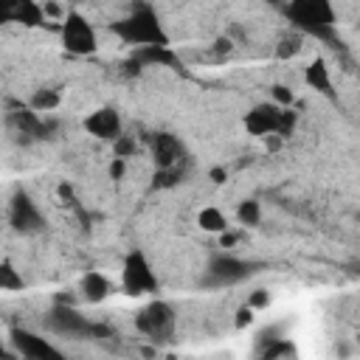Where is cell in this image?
Masks as SVG:
<instances>
[{
    "instance_id": "obj_1",
    "label": "cell",
    "mask_w": 360,
    "mask_h": 360,
    "mask_svg": "<svg viewBox=\"0 0 360 360\" xmlns=\"http://www.w3.org/2000/svg\"><path fill=\"white\" fill-rule=\"evenodd\" d=\"M110 31L127 42V45H135V48H143V45H169V34L163 28V22L158 20L155 8L152 6H138L132 8L127 17L115 20L110 25Z\"/></svg>"
},
{
    "instance_id": "obj_2",
    "label": "cell",
    "mask_w": 360,
    "mask_h": 360,
    "mask_svg": "<svg viewBox=\"0 0 360 360\" xmlns=\"http://www.w3.org/2000/svg\"><path fill=\"white\" fill-rule=\"evenodd\" d=\"M284 14L290 22L309 37L318 39H332L335 37V6L332 0H287Z\"/></svg>"
},
{
    "instance_id": "obj_3",
    "label": "cell",
    "mask_w": 360,
    "mask_h": 360,
    "mask_svg": "<svg viewBox=\"0 0 360 360\" xmlns=\"http://www.w3.org/2000/svg\"><path fill=\"white\" fill-rule=\"evenodd\" d=\"M45 329L59 335V338H73V340H84V338H110L107 326L93 323L90 318H84L73 304L68 301H56L51 307V312L45 315Z\"/></svg>"
},
{
    "instance_id": "obj_4",
    "label": "cell",
    "mask_w": 360,
    "mask_h": 360,
    "mask_svg": "<svg viewBox=\"0 0 360 360\" xmlns=\"http://www.w3.org/2000/svg\"><path fill=\"white\" fill-rule=\"evenodd\" d=\"M295 121L298 118H295L292 107H278L273 101H262V104H256L245 115V129L253 138H264V135H281V138H287V135H292Z\"/></svg>"
},
{
    "instance_id": "obj_5",
    "label": "cell",
    "mask_w": 360,
    "mask_h": 360,
    "mask_svg": "<svg viewBox=\"0 0 360 360\" xmlns=\"http://www.w3.org/2000/svg\"><path fill=\"white\" fill-rule=\"evenodd\" d=\"M135 329H138L146 340H152V343H166V340L174 338L177 312H174V307H172L169 301L155 298V301H149L146 307L138 309V315H135Z\"/></svg>"
},
{
    "instance_id": "obj_6",
    "label": "cell",
    "mask_w": 360,
    "mask_h": 360,
    "mask_svg": "<svg viewBox=\"0 0 360 360\" xmlns=\"http://www.w3.org/2000/svg\"><path fill=\"white\" fill-rule=\"evenodd\" d=\"M158 273L152 270V262L146 259L143 250H129L127 259H124V267H121V290L132 298H141V295H152L158 292Z\"/></svg>"
},
{
    "instance_id": "obj_7",
    "label": "cell",
    "mask_w": 360,
    "mask_h": 360,
    "mask_svg": "<svg viewBox=\"0 0 360 360\" xmlns=\"http://www.w3.org/2000/svg\"><path fill=\"white\" fill-rule=\"evenodd\" d=\"M59 37H62V48L68 53L76 56H90L98 48V37L96 28L87 22V17L82 11H68L59 22Z\"/></svg>"
},
{
    "instance_id": "obj_8",
    "label": "cell",
    "mask_w": 360,
    "mask_h": 360,
    "mask_svg": "<svg viewBox=\"0 0 360 360\" xmlns=\"http://www.w3.org/2000/svg\"><path fill=\"white\" fill-rule=\"evenodd\" d=\"M8 225L22 233V236H34L45 231V217L39 211V205L34 202V197L22 188H17L8 200Z\"/></svg>"
},
{
    "instance_id": "obj_9",
    "label": "cell",
    "mask_w": 360,
    "mask_h": 360,
    "mask_svg": "<svg viewBox=\"0 0 360 360\" xmlns=\"http://www.w3.org/2000/svg\"><path fill=\"white\" fill-rule=\"evenodd\" d=\"M253 273H256L253 262H245V259H239L233 253H219L205 267V284H211V287H231V284H239V281L250 278Z\"/></svg>"
},
{
    "instance_id": "obj_10",
    "label": "cell",
    "mask_w": 360,
    "mask_h": 360,
    "mask_svg": "<svg viewBox=\"0 0 360 360\" xmlns=\"http://www.w3.org/2000/svg\"><path fill=\"white\" fill-rule=\"evenodd\" d=\"M6 129L14 135V141H20L22 146H28V143L45 141L48 132L53 129V124L51 121H42L39 112H34L31 107H20V110H11L6 115Z\"/></svg>"
},
{
    "instance_id": "obj_11",
    "label": "cell",
    "mask_w": 360,
    "mask_h": 360,
    "mask_svg": "<svg viewBox=\"0 0 360 360\" xmlns=\"http://www.w3.org/2000/svg\"><path fill=\"white\" fill-rule=\"evenodd\" d=\"M8 340H11V354L28 357V360H59L62 357V352L48 338H42L31 329H22V326H14L8 332Z\"/></svg>"
},
{
    "instance_id": "obj_12",
    "label": "cell",
    "mask_w": 360,
    "mask_h": 360,
    "mask_svg": "<svg viewBox=\"0 0 360 360\" xmlns=\"http://www.w3.org/2000/svg\"><path fill=\"white\" fill-rule=\"evenodd\" d=\"M149 155L158 169H183L186 163V146L172 132H152L149 135Z\"/></svg>"
},
{
    "instance_id": "obj_13",
    "label": "cell",
    "mask_w": 360,
    "mask_h": 360,
    "mask_svg": "<svg viewBox=\"0 0 360 360\" xmlns=\"http://www.w3.org/2000/svg\"><path fill=\"white\" fill-rule=\"evenodd\" d=\"M25 25V28H37L45 22V11L37 0H0V25Z\"/></svg>"
},
{
    "instance_id": "obj_14",
    "label": "cell",
    "mask_w": 360,
    "mask_h": 360,
    "mask_svg": "<svg viewBox=\"0 0 360 360\" xmlns=\"http://www.w3.org/2000/svg\"><path fill=\"white\" fill-rule=\"evenodd\" d=\"M84 132L98 138V141H110L112 143L124 132V124H121V115L112 107H98L84 118Z\"/></svg>"
},
{
    "instance_id": "obj_15",
    "label": "cell",
    "mask_w": 360,
    "mask_h": 360,
    "mask_svg": "<svg viewBox=\"0 0 360 360\" xmlns=\"http://www.w3.org/2000/svg\"><path fill=\"white\" fill-rule=\"evenodd\" d=\"M304 82L307 87H312L315 93L326 96V98H338L335 90H332V73H329V65L323 56H315L307 68H304Z\"/></svg>"
},
{
    "instance_id": "obj_16",
    "label": "cell",
    "mask_w": 360,
    "mask_h": 360,
    "mask_svg": "<svg viewBox=\"0 0 360 360\" xmlns=\"http://www.w3.org/2000/svg\"><path fill=\"white\" fill-rule=\"evenodd\" d=\"M79 295L90 304H101L107 295H110V278L98 270H87L82 278H79Z\"/></svg>"
},
{
    "instance_id": "obj_17",
    "label": "cell",
    "mask_w": 360,
    "mask_h": 360,
    "mask_svg": "<svg viewBox=\"0 0 360 360\" xmlns=\"http://www.w3.org/2000/svg\"><path fill=\"white\" fill-rule=\"evenodd\" d=\"M132 59L138 65H177V56L172 53L169 45H143V48H135Z\"/></svg>"
},
{
    "instance_id": "obj_18",
    "label": "cell",
    "mask_w": 360,
    "mask_h": 360,
    "mask_svg": "<svg viewBox=\"0 0 360 360\" xmlns=\"http://www.w3.org/2000/svg\"><path fill=\"white\" fill-rule=\"evenodd\" d=\"M197 225H200L202 231H208V233H222L225 228H231L228 214H225L222 208H217V205H205V208H200V214H197Z\"/></svg>"
},
{
    "instance_id": "obj_19",
    "label": "cell",
    "mask_w": 360,
    "mask_h": 360,
    "mask_svg": "<svg viewBox=\"0 0 360 360\" xmlns=\"http://www.w3.org/2000/svg\"><path fill=\"white\" fill-rule=\"evenodd\" d=\"M22 287H25L22 273L14 267L11 259H3V262H0V290H3V292H17V290H22Z\"/></svg>"
},
{
    "instance_id": "obj_20",
    "label": "cell",
    "mask_w": 360,
    "mask_h": 360,
    "mask_svg": "<svg viewBox=\"0 0 360 360\" xmlns=\"http://www.w3.org/2000/svg\"><path fill=\"white\" fill-rule=\"evenodd\" d=\"M59 104H62V93H59V90H51V87L37 90V93L31 96V101H28V107H31L34 112H51V110H56Z\"/></svg>"
},
{
    "instance_id": "obj_21",
    "label": "cell",
    "mask_w": 360,
    "mask_h": 360,
    "mask_svg": "<svg viewBox=\"0 0 360 360\" xmlns=\"http://www.w3.org/2000/svg\"><path fill=\"white\" fill-rule=\"evenodd\" d=\"M236 222L245 225V228H256L262 222V205H259V200H242L236 205Z\"/></svg>"
},
{
    "instance_id": "obj_22",
    "label": "cell",
    "mask_w": 360,
    "mask_h": 360,
    "mask_svg": "<svg viewBox=\"0 0 360 360\" xmlns=\"http://www.w3.org/2000/svg\"><path fill=\"white\" fill-rule=\"evenodd\" d=\"M262 357L267 360H276V357H295V346L284 338H273L267 349H262Z\"/></svg>"
},
{
    "instance_id": "obj_23",
    "label": "cell",
    "mask_w": 360,
    "mask_h": 360,
    "mask_svg": "<svg viewBox=\"0 0 360 360\" xmlns=\"http://www.w3.org/2000/svg\"><path fill=\"white\" fill-rule=\"evenodd\" d=\"M135 152H138V143H135L132 135H124V132H121V135L112 141V155H115V158H124V160H127V158H132Z\"/></svg>"
},
{
    "instance_id": "obj_24",
    "label": "cell",
    "mask_w": 360,
    "mask_h": 360,
    "mask_svg": "<svg viewBox=\"0 0 360 360\" xmlns=\"http://www.w3.org/2000/svg\"><path fill=\"white\" fill-rule=\"evenodd\" d=\"M270 101L278 104V107H292L295 96H292V90H290L287 84H273V87H270Z\"/></svg>"
},
{
    "instance_id": "obj_25",
    "label": "cell",
    "mask_w": 360,
    "mask_h": 360,
    "mask_svg": "<svg viewBox=\"0 0 360 360\" xmlns=\"http://www.w3.org/2000/svg\"><path fill=\"white\" fill-rule=\"evenodd\" d=\"M253 312L256 309H264V307H270V290H264V287H259V290H253L250 295H248V301H245Z\"/></svg>"
},
{
    "instance_id": "obj_26",
    "label": "cell",
    "mask_w": 360,
    "mask_h": 360,
    "mask_svg": "<svg viewBox=\"0 0 360 360\" xmlns=\"http://www.w3.org/2000/svg\"><path fill=\"white\" fill-rule=\"evenodd\" d=\"M298 51H301V39H298V37H292V39H281L278 48H276V53H278L281 59H290V56H295Z\"/></svg>"
},
{
    "instance_id": "obj_27",
    "label": "cell",
    "mask_w": 360,
    "mask_h": 360,
    "mask_svg": "<svg viewBox=\"0 0 360 360\" xmlns=\"http://www.w3.org/2000/svg\"><path fill=\"white\" fill-rule=\"evenodd\" d=\"M56 194H59V200H62L65 205H70V208H79V200H76V194H73V186H70V183H59Z\"/></svg>"
},
{
    "instance_id": "obj_28",
    "label": "cell",
    "mask_w": 360,
    "mask_h": 360,
    "mask_svg": "<svg viewBox=\"0 0 360 360\" xmlns=\"http://www.w3.org/2000/svg\"><path fill=\"white\" fill-rule=\"evenodd\" d=\"M233 323H236V329L250 326V323H253V309H250L248 304H245V307H239V309H236V321H233Z\"/></svg>"
},
{
    "instance_id": "obj_29",
    "label": "cell",
    "mask_w": 360,
    "mask_h": 360,
    "mask_svg": "<svg viewBox=\"0 0 360 360\" xmlns=\"http://www.w3.org/2000/svg\"><path fill=\"white\" fill-rule=\"evenodd\" d=\"M124 172H127V160L112 155V160H110V177H112V180H121Z\"/></svg>"
},
{
    "instance_id": "obj_30",
    "label": "cell",
    "mask_w": 360,
    "mask_h": 360,
    "mask_svg": "<svg viewBox=\"0 0 360 360\" xmlns=\"http://www.w3.org/2000/svg\"><path fill=\"white\" fill-rule=\"evenodd\" d=\"M239 239H242V236H239L236 231H231V228H225V231L219 233V248H225V250H228V248H233V245H236Z\"/></svg>"
},
{
    "instance_id": "obj_31",
    "label": "cell",
    "mask_w": 360,
    "mask_h": 360,
    "mask_svg": "<svg viewBox=\"0 0 360 360\" xmlns=\"http://www.w3.org/2000/svg\"><path fill=\"white\" fill-rule=\"evenodd\" d=\"M208 180L217 183V186H222V183L228 180V169H225V166H211V169H208Z\"/></svg>"
},
{
    "instance_id": "obj_32",
    "label": "cell",
    "mask_w": 360,
    "mask_h": 360,
    "mask_svg": "<svg viewBox=\"0 0 360 360\" xmlns=\"http://www.w3.org/2000/svg\"><path fill=\"white\" fill-rule=\"evenodd\" d=\"M6 354H11V352H8V349L3 346V340H0V357H6Z\"/></svg>"
},
{
    "instance_id": "obj_33",
    "label": "cell",
    "mask_w": 360,
    "mask_h": 360,
    "mask_svg": "<svg viewBox=\"0 0 360 360\" xmlns=\"http://www.w3.org/2000/svg\"><path fill=\"white\" fill-rule=\"evenodd\" d=\"M70 3H84V0H70Z\"/></svg>"
},
{
    "instance_id": "obj_34",
    "label": "cell",
    "mask_w": 360,
    "mask_h": 360,
    "mask_svg": "<svg viewBox=\"0 0 360 360\" xmlns=\"http://www.w3.org/2000/svg\"><path fill=\"white\" fill-rule=\"evenodd\" d=\"M267 3H278V0H267Z\"/></svg>"
}]
</instances>
